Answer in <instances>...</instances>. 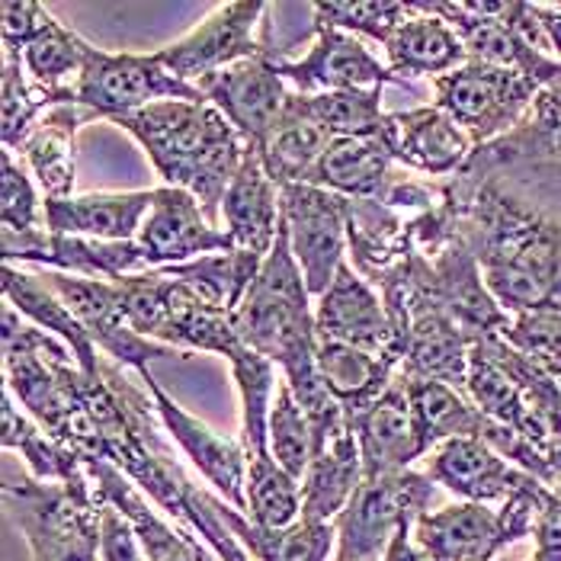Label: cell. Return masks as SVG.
Here are the masks:
<instances>
[{
    "mask_svg": "<svg viewBox=\"0 0 561 561\" xmlns=\"http://www.w3.org/2000/svg\"><path fill=\"white\" fill-rule=\"evenodd\" d=\"M0 283H3V299H7L10 308H16L30 324H36V328L48 331L51 337H58L75 353V359L81 363L87 376H93V379L100 376V359L103 356H96V344H93L90 331L36 273H26L20 266L3 263V279Z\"/></svg>",
    "mask_w": 561,
    "mask_h": 561,
    "instance_id": "cell-31",
    "label": "cell"
},
{
    "mask_svg": "<svg viewBox=\"0 0 561 561\" xmlns=\"http://www.w3.org/2000/svg\"><path fill=\"white\" fill-rule=\"evenodd\" d=\"M411 16V3L398 0H356V3H314V20L344 30L350 36H366L376 43H389L398 26Z\"/></svg>",
    "mask_w": 561,
    "mask_h": 561,
    "instance_id": "cell-43",
    "label": "cell"
},
{
    "mask_svg": "<svg viewBox=\"0 0 561 561\" xmlns=\"http://www.w3.org/2000/svg\"><path fill=\"white\" fill-rule=\"evenodd\" d=\"M0 443L3 449L20 453L30 476L39 481L90 484L87 466L78 459V453H71L61 439L45 433L26 411H20L10 391H3V404H0Z\"/></svg>",
    "mask_w": 561,
    "mask_h": 561,
    "instance_id": "cell-33",
    "label": "cell"
},
{
    "mask_svg": "<svg viewBox=\"0 0 561 561\" xmlns=\"http://www.w3.org/2000/svg\"><path fill=\"white\" fill-rule=\"evenodd\" d=\"M401 379L408 386L414 421H417L427 453L453 436H481L488 417L469 401V394H462L446 382H433V379H408V376Z\"/></svg>",
    "mask_w": 561,
    "mask_h": 561,
    "instance_id": "cell-36",
    "label": "cell"
},
{
    "mask_svg": "<svg viewBox=\"0 0 561 561\" xmlns=\"http://www.w3.org/2000/svg\"><path fill=\"white\" fill-rule=\"evenodd\" d=\"M263 257L251 251H221L209 257H196L190 263H176V266H158L164 273H171L176 279H183L186 286H193L206 302H213L221 311H238V305L244 302L251 283L257 279Z\"/></svg>",
    "mask_w": 561,
    "mask_h": 561,
    "instance_id": "cell-38",
    "label": "cell"
},
{
    "mask_svg": "<svg viewBox=\"0 0 561 561\" xmlns=\"http://www.w3.org/2000/svg\"><path fill=\"white\" fill-rule=\"evenodd\" d=\"M276 68L296 93H328V90H373V87L404 84L391 75L366 45L344 30L314 20V43L302 58L289 61L276 55Z\"/></svg>",
    "mask_w": 561,
    "mask_h": 561,
    "instance_id": "cell-18",
    "label": "cell"
},
{
    "mask_svg": "<svg viewBox=\"0 0 561 561\" xmlns=\"http://www.w3.org/2000/svg\"><path fill=\"white\" fill-rule=\"evenodd\" d=\"M436 481L427 472L363 478L337 517V559L382 561L391 539L414 526L436 504Z\"/></svg>",
    "mask_w": 561,
    "mask_h": 561,
    "instance_id": "cell-6",
    "label": "cell"
},
{
    "mask_svg": "<svg viewBox=\"0 0 561 561\" xmlns=\"http://www.w3.org/2000/svg\"><path fill=\"white\" fill-rule=\"evenodd\" d=\"M234 328L244 346L266 356L279 369V379L293 389L308 421L341 408L334 394L324 389L314 366L318 331L311 293L305 286L302 266L289 248V231L283 221L273 251L266 254L257 279L234 311Z\"/></svg>",
    "mask_w": 561,
    "mask_h": 561,
    "instance_id": "cell-2",
    "label": "cell"
},
{
    "mask_svg": "<svg viewBox=\"0 0 561 561\" xmlns=\"http://www.w3.org/2000/svg\"><path fill=\"white\" fill-rule=\"evenodd\" d=\"M539 90L542 87L519 71L469 61L443 78H433V106L453 116L472 145L481 148L517 129Z\"/></svg>",
    "mask_w": 561,
    "mask_h": 561,
    "instance_id": "cell-8",
    "label": "cell"
},
{
    "mask_svg": "<svg viewBox=\"0 0 561 561\" xmlns=\"http://www.w3.org/2000/svg\"><path fill=\"white\" fill-rule=\"evenodd\" d=\"M100 561H148L131 523L113 504L103 501V533H100Z\"/></svg>",
    "mask_w": 561,
    "mask_h": 561,
    "instance_id": "cell-46",
    "label": "cell"
},
{
    "mask_svg": "<svg viewBox=\"0 0 561 561\" xmlns=\"http://www.w3.org/2000/svg\"><path fill=\"white\" fill-rule=\"evenodd\" d=\"M13 526L30 542L33 561H96L103 497L90 484L16 478L3 484Z\"/></svg>",
    "mask_w": 561,
    "mask_h": 561,
    "instance_id": "cell-4",
    "label": "cell"
},
{
    "mask_svg": "<svg viewBox=\"0 0 561 561\" xmlns=\"http://www.w3.org/2000/svg\"><path fill=\"white\" fill-rule=\"evenodd\" d=\"M334 561H350V559H334Z\"/></svg>",
    "mask_w": 561,
    "mask_h": 561,
    "instance_id": "cell-51",
    "label": "cell"
},
{
    "mask_svg": "<svg viewBox=\"0 0 561 561\" xmlns=\"http://www.w3.org/2000/svg\"><path fill=\"white\" fill-rule=\"evenodd\" d=\"M427 476L439 488L472 504L507 501L517 491L539 481L517 466H511L501 453H494L478 436H453L439 443L427 456Z\"/></svg>",
    "mask_w": 561,
    "mask_h": 561,
    "instance_id": "cell-22",
    "label": "cell"
},
{
    "mask_svg": "<svg viewBox=\"0 0 561 561\" xmlns=\"http://www.w3.org/2000/svg\"><path fill=\"white\" fill-rule=\"evenodd\" d=\"M542 366H546V369H549V373L559 379V386H561V363H542Z\"/></svg>",
    "mask_w": 561,
    "mask_h": 561,
    "instance_id": "cell-49",
    "label": "cell"
},
{
    "mask_svg": "<svg viewBox=\"0 0 561 561\" xmlns=\"http://www.w3.org/2000/svg\"><path fill=\"white\" fill-rule=\"evenodd\" d=\"M529 561H542V559H539V556H533V559H529Z\"/></svg>",
    "mask_w": 561,
    "mask_h": 561,
    "instance_id": "cell-50",
    "label": "cell"
},
{
    "mask_svg": "<svg viewBox=\"0 0 561 561\" xmlns=\"http://www.w3.org/2000/svg\"><path fill=\"white\" fill-rule=\"evenodd\" d=\"M270 7L260 0H234L218 3L216 10L183 39L158 48L161 65L186 84H199L218 71L270 55V26H263Z\"/></svg>",
    "mask_w": 561,
    "mask_h": 561,
    "instance_id": "cell-10",
    "label": "cell"
},
{
    "mask_svg": "<svg viewBox=\"0 0 561 561\" xmlns=\"http://www.w3.org/2000/svg\"><path fill=\"white\" fill-rule=\"evenodd\" d=\"M154 206V190L131 193H81L45 199V228L93 241H135Z\"/></svg>",
    "mask_w": 561,
    "mask_h": 561,
    "instance_id": "cell-26",
    "label": "cell"
},
{
    "mask_svg": "<svg viewBox=\"0 0 561 561\" xmlns=\"http://www.w3.org/2000/svg\"><path fill=\"white\" fill-rule=\"evenodd\" d=\"M138 379L145 382V389L151 391L154 408L161 414V424L168 427L173 443L183 449V456L193 462V469L216 488V494L225 504H231L234 511H241L248 517V453H244V443L234 436L216 433L209 424L193 417L186 408H180L171 394L158 386L151 369L141 373Z\"/></svg>",
    "mask_w": 561,
    "mask_h": 561,
    "instance_id": "cell-16",
    "label": "cell"
},
{
    "mask_svg": "<svg viewBox=\"0 0 561 561\" xmlns=\"http://www.w3.org/2000/svg\"><path fill=\"white\" fill-rule=\"evenodd\" d=\"M0 43L3 58H20L26 75L45 90H68L81 78L87 43L39 0L0 3Z\"/></svg>",
    "mask_w": 561,
    "mask_h": 561,
    "instance_id": "cell-12",
    "label": "cell"
},
{
    "mask_svg": "<svg viewBox=\"0 0 561 561\" xmlns=\"http://www.w3.org/2000/svg\"><path fill=\"white\" fill-rule=\"evenodd\" d=\"M504 164H561V84L542 87L517 129L476 148L466 161L469 171H494Z\"/></svg>",
    "mask_w": 561,
    "mask_h": 561,
    "instance_id": "cell-29",
    "label": "cell"
},
{
    "mask_svg": "<svg viewBox=\"0 0 561 561\" xmlns=\"http://www.w3.org/2000/svg\"><path fill=\"white\" fill-rule=\"evenodd\" d=\"M511 346L523 350L539 363H561V314L559 311H523L511 314L507 331L501 334Z\"/></svg>",
    "mask_w": 561,
    "mask_h": 561,
    "instance_id": "cell-45",
    "label": "cell"
},
{
    "mask_svg": "<svg viewBox=\"0 0 561 561\" xmlns=\"http://www.w3.org/2000/svg\"><path fill=\"white\" fill-rule=\"evenodd\" d=\"M36 276L78 314V321L90 331L96 350L103 356H110L113 363H119L123 369H131L135 376L148 373V363L151 359L186 356V353H180L173 346L154 344V341H148V337H141V334L131 331L129 321H126V311H123V299H119L116 283L68 276V273H55V270H43Z\"/></svg>",
    "mask_w": 561,
    "mask_h": 561,
    "instance_id": "cell-13",
    "label": "cell"
},
{
    "mask_svg": "<svg viewBox=\"0 0 561 561\" xmlns=\"http://www.w3.org/2000/svg\"><path fill=\"white\" fill-rule=\"evenodd\" d=\"M279 206L305 286L314 299H321L346 263L344 196L311 183H289L279 193Z\"/></svg>",
    "mask_w": 561,
    "mask_h": 561,
    "instance_id": "cell-11",
    "label": "cell"
},
{
    "mask_svg": "<svg viewBox=\"0 0 561 561\" xmlns=\"http://www.w3.org/2000/svg\"><path fill=\"white\" fill-rule=\"evenodd\" d=\"M443 206L504 311L561 314V164L462 168Z\"/></svg>",
    "mask_w": 561,
    "mask_h": 561,
    "instance_id": "cell-1",
    "label": "cell"
},
{
    "mask_svg": "<svg viewBox=\"0 0 561 561\" xmlns=\"http://www.w3.org/2000/svg\"><path fill=\"white\" fill-rule=\"evenodd\" d=\"M546 491L549 488L536 481L507 497L501 511L472 501L431 511L411 529L414 546L427 561H494L497 552L536 529Z\"/></svg>",
    "mask_w": 561,
    "mask_h": 561,
    "instance_id": "cell-5",
    "label": "cell"
},
{
    "mask_svg": "<svg viewBox=\"0 0 561 561\" xmlns=\"http://www.w3.org/2000/svg\"><path fill=\"white\" fill-rule=\"evenodd\" d=\"M196 87L238 129L251 151H260L263 141L283 123L289 96H293L286 78L276 68V51L238 61Z\"/></svg>",
    "mask_w": 561,
    "mask_h": 561,
    "instance_id": "cell-15",
    "label": "cell"
},
{
    "mask_svg": "<svg viewBox=\"0 0 561 561\" xmlns=\"http://www.w3.org/2000/svg\"><path fill=\"white\" fill-rule=\"evenodd\" d=\"M113 123L145 148L164 186L193 193L221 228V199L251 148L209 100H164Z\"/></svg>",
    "mask_w": 561,
    "mask_h": 561,
    "instance_id": "cell-3",
    "label": "cell"
},
{
    "mask_svg": "<svg viewBox=\"0 0 561 561\" xmlns=\"http://www.w3.org/2000/svg\"><path fill=\"white\" fill-rule=\"evenodd\" d=\"M549 488L561 497V446L549 453Z\"/></svg>",
    "mask_w": 561,
    "mask_h": 561,
    "instance_id": "cell-48",
    "label": "cell"
},
{
    "mask_svg": "<svg viewBox=\"0 0 561 561\" xmlns=\"http://www.w3.org/2000/svg\"><path fill=\"white\" fill-rule=\"evenodd\" d=\"M311 449H314L311 421L302 404L296 401L293 389L279 379V389L270 408V453L289 476L302 481L305 469L311 462Z\"/></svg>",
    "mask_w": 561,
    "mask_h": 561,
    "instance_id": "cell-42",
    "label": "cell"
},
{
    "mask_svg": "<svg viewBox=\"0 0 561 561\" xmlns=\"http://www.w3.org/2000/svg\"><path fill=\"white\" fill-rule=\"evenodd\" d=\"M296 103L305 116L331 131L334 138L366 135L379 129L382 113V87L373 90H328V93H296Z\"/></svg>",
    "mask_w": 561,
    "mask_h": 561,
    "instance_id": "cell-41",
    "label": "cell"
},
{
    "mask_svg": "<svg viewBox=\"0 0 561 561\" xmlns=\"http://www.w3.org/2000/svg\"><path fill=\"white\" fill-rule=\"evenodd\" d=\"M346 421H350V427L356 433V443H359L363 478L408 472L417 459L431 456L424 439H421V431H417L414 408H411L408 386H404L401 373L366 411H359Z\"/></svg>",
    "mask_w": 561,
    "mask_h": 561,
    "instance_id": "cell-21",
    "label": "cell"
},
{
    "mask_svg": "<svg viewBox=\"0 0 561 561\" xmlns=\"http://www.w3.org/2000/svg\"><path fill=\"white\" fill-rule=\"evenodd\" d=\"M221 517L254 561H328L337 546V523L299 519L283 529H266L231 504H221Z\"/></svg>",
    "mask_w": 561,
    "mask_h": 561,
    "instance_id": "cell-34",
    "label": "cell"
},
{
    "mask_svg": "<svg viewBox=\"0 0 561 561\" xmlns=\"http://www.w3.org/2000/svg\"><path fill=\"white\" fill-rule=\"evenodd\" d=\"M93 119L81 103H58L26 135L20 154L26 171L33 173L43 199H68L75 196L78 176V131Z\"/></svg>",
    "mask_w": 561,
    "mask_h": 561,
    "instance_id": "cell-27",
    "label": "cell"
},
{
    "mask_svg": "<svg viewBox=\"0 0 561 561\" xmlns=\"http://www.w3.org/2000/svg\"><path fill=\"white\" fill-rule=\"evenodd\" d=\"M3 263H36L43 270L119 283L126 276L148 273V260L138 241H93L78 234H58L48 228L36 231H0Z\"/></svg>",
    "mask_w": 561,
    "mask_h": 561,
    "instance_id": "cell-14",
    "label": "cell"
},
{
    "mask_svg": "<svg viewBox=\"0 0 561 561\" xmlns=\"http://www.w3.org/2000/svg\"><path fill=\"white\" fill-rule=\"evenodd\" d=\"M344 216L350 266L379 293L414 251L411 216L391 209L382 199H346V196Z\"/></svg>",
    "mask_w": 561,
    "mask_h": 561,
    "instance_id": "cell-23",
    "label": "cell"
},
{
    "mask_svg": "<svg viewBox=\"0 0 561 561\" xmlns=\"http://www.w3.org/2000/svg\"><path fill=\"white\" fill-rule=\"evenodd\" d=\"M314 331H318V341L356 346L376 356H394V331H391L386 302L350 266V260L337 270L334 283L314 305Z\"/></svg>",
    "mask_w": 561,
    "mask_h": 561,
    "instance_id": "cell-20",
    "label": "cell"
},
{
    "mask_svg": "<svg viewBox=\"0 0 561 561\" xmlns=\"http://www.w3.org/2000/svg\"><path fill=\"white\" fill-rule=\"evenodd\" d=\"M248 519L266 529L302 519V481L289 476L273 453L248 456Z\"/></svg>",
    "mask_w": 561,
    "mask_h": 561,
    "instance_id": "cell-40",
    "label": "cell"
},
{
    "mask_svg": "<svg viewBox=\"0 0 561 561\" xmlns=\"http://www.w3.org/2000/svg\"><path fill=\"white\" fill-rule=\"evenodd\" d=\"M519 0H417V10L446 20L472 61L519 71L539 87L561 84V61L519 33Z\"/></svg>",
    "mask_w": 561,
    "mask_h": 561,
    "instance_id": "cell-7",
    "label": "cell"
},
{
    "mask_svg": "<svg viewBox=\"0 0 561 561\" xmlns=\"http://www.w3.org/2000/svg\"><path fill=\"white\" fill-rule=\"evenodd\" d=\"M0 90H3V119H0V138L7 151H20L26 135L58 103H78L75 87L68 90H45L23 68L20 58H3V75H0Z\"/></svg>",
    "mask_w": 561,
    "mask_h": 561,
    "instance_id": "cell-39",
    "label": "cell"
},
{
    "mask_svg": "<svg viewBox=\"0 0 561 561\" xmlns=\"http://www.w3.org/2000/svg\"><path fill=\"white\" fill-rule=\"evenodd\" d=\"M0 218L7 231L45 228V199L39 196V186L7 148L0 154Z\"/></svg>",
    "mask_w": 561,
    "mask_h": 561,
    "instance_id": "cell-44",
    "label": "cell"
},
{
    "mask_svg": "<svg viewBox=\"0 0 561 561\" xmlns=\"http://www.w3.org/2000/svg\"><path fill=\"white\" fill-rule=\"evenodd\" d=\"M394 164L404 171L424 173L427 180H449L466 168L476 145L466 129L456 126L439 106H417L389 113Z\"/></svg>",
    "mask_w": 561,
    "mask_h": 561,
    "instance_id": "cell-24",
    "label": "cell"
},
{
    "mask_svg": "<svg viewBox=\"0 0 561 561\" xmlns=\"http://www.w3.org/2000/svg\"><path fill=\"white\" fill-rule=\"evenodd\" d=\"M331 141H334V135L324 126H318L311 116H305L296 103V90H293L283 123L263 141L257 158L276 186L305 183Z\"/></svg>",
    "mask_w": 561,
    "mask_h": 561,
    "instance_id": "cell-35",
    "label": "cell"
},
{
    "mask_svg": "<svg viewBox=\"0 0 561 561\" xmlns=\"http://www.w3.org/2000/svg\"><path fill=\"white\" fill-rule=\"evenodd\" d=\"M533 10H536L539 23H542V30L549 36V43H552L556 58L561 61V3H533Z\"/></svg>",
    "mask_w": 561,
    "mask_h": 561,
    "instance_id": "cell-47",
    "label": "cell"
},
{
    "mask_svg": "<svg viewBox=\"0 0 561 561\" xmlns=\"http://www.w3.org/2000/svg\"><path fill=\"white\" fill-rule=\"evenodd\" d=\"M466 394L469 401L476 404L478 411L511 431L523 433L526 439H533L542 453L546 443H542V433L536 427L523 394L514 386V379L491 359V353L484 350L481 344H472V353H469V382H466Z\"/></svg>",
    "mask_w": 561,
    "mask_h": 561,
    "instance_id": "cell-37",
    "label": "cell"
},
{
    "mask_svg": "<svg viewBox=\"0 0 561 561\" xmlns=\"http://www.w3.org/2000/svg\"><path fill=\"white\" fill-rule=\"evenodd\" d=\"M314 366H318L324 389L334 394V401L344 408L346 417L366 411L398 379V369H401L394 356H376V353L334 344V341H318Z\"/></svg>",
    "mask_w": 561,
    "mask_h": 561,
    "instance_id": "cell-32",
    "label": "cell"
},
{
    "mask_svg": "<svg viewBox=\"0 0 561 561\" xmlns=\"http://www.w3.org/2000/svg\"><path fill=\"white\" fill-rule=\"evenodd\" d=\"M314 449L302 476V519L337 523L350 497L363 484V456L344 408L314 417Z\"/></svg>",
    "mask_w": 561,
    "mask_h": 561,
    "instance_id": "cell-17",
    "label": "cell"
},
{
    "mask_svg": "<svg viewBox=\"0 0 561 561\" xmlns=\"http://www.w3.org/2000/svg\"><path fill=\"white\" fill-rule=\"evenodd\" d=\"M279 193L283 186L270 180V173L260 164L257 151H251L221 199V225L231 234L238 251H251L263 260L273 251L279 221H283Z\"/></svg>",
    "mask_w": 561,
    "mask_h": 561,
    "instance_id": "cell-28",
    "label": "cell"
},
{
    "mask_svg": "<svg viewBox=\"0 0 561 561\" xmlns=\"http://www.w3.org/2000/svg\"><path fill=\"white\" fill-rule=\"evenodd\" d=\"M394 180L389 113L382 126L366 135L334 138L305 183L331 190L346 199H382Z\"/></svg>",
    "mask_w": 561,
    "mask_h": 561,
    "instance_id": "cell-25",
    "label": "cell"
},
{
    "mask_svg": "<svg viewBox=\"0 0 561 561\" xmlns=\"http://www.w3.org/2000/svg\"><path fill=\"white\" fill-rule=\"evenodd\" d=\"M135 241L151 270L234 251L231 234L209 221L193 193L176 186H154V206Z\"/></svg>",
    "mask_w": 561,
    "mask_h": 561,
    "instance_id": "cell-19",
    "label": "cell"
},
{
    "mask_svg": "<svg viewBox=\"0 0 561 561\" xmlns=\"http://www.w3.org/2000/svg\"><path fill=\"white\" fill-rule=\"evenodd\" d=\"M386 55L391 75L404 84L411 78H443L472 61L462 36L446 20L417 10V3H411V16L386 43Z\"/></svg>",
    "mask_w": 561,
    "mask_h": 561,
    "instance_id": "cell-30",
    "label": "cell"
},
{
    "mask_svg": "<svg viewBox=\"0 0 561 561\" xmlns=\"http://www.w3.org/2000/svg\"><path fill=\"white\" fill-rule=\"evenodd\" d=\"M78 103L87 113H93V119H119L138 113L151 103H164V100H206V93L196 84L180 81L171 75L161 58L151 55H131V51H103L87 43L84 68L81 78L75 84Z\"/></svg>",
    "mask_w": 561,
    "mask_h": 561,
    "instance_id": "cell-9",
    "label": "cell"
}]
</instances>
